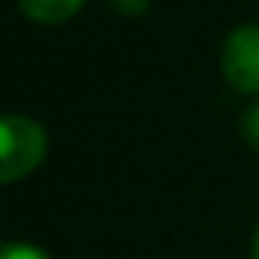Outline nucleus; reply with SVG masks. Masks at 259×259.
Masks as SVG:
<instances>
[{
	"label": "nucleus",
	"instance_id": "0eeeda50",
	"mask_svg": "<svg viewBox=\"0 0 259 259\" xmlns=\"http://www.w3.org/2000/svg\"><path fill=\"white\" fill-rule=\"evenodd\" d=\"M253 259H259V230H256V240H253Z\"/></svg>",
	"mask_w": 259,
	"mask_h": 259
},
{
	"label": "nucleus",
	"instance_id": "39448f33",
	"mask_svg": "<svg viewBox=\"0 0 259 259\" xmlns=\"http://www.w3.org/2000/svg\"><path fill=\"white\" fill-rule=\"evenodd\" d=\"M4 259H50V256L36 246H26V243H10L4 249Z\"/></svg>",
	"mask_w": 259,
	"mask_h": 259
},
{
	"label": "nucleus",
	"instance_id": "f257e3e1",
	"mask_svg": "<svg viewBox=\"0 0 259 259\" xmlns=\"http://www.w3.org/2000/svg\"><path fill=\"white\" fill-rule=\"evenodd\" d=\"M0 138H4L0 177H4L7 184H13L23 174H30L46 154V132L36 121L23 118V115H7L4 125H0Z\"/></svg>",
	"mask_w": 259,
	"mask_h": 259
},
{
	"label": "nucleus",
	"instance_id": "7ed1b4c3",
	"mask_svg": "<svg viewBox=\"0 0 259 259\" xmlns=\"http://www.w3.org/2000/svg\"><path fill=\"white\" fill-rule=\"evenodd\" d=\"M17 4L36 23H63L72 13H79L82 0H17Z\"/></svg>",
	"mask_w": 259,
	"mask_h": 259
},
{
	"label": "nucleus",
	"instance_id": "20e7f679",
	"mask_svg": "<svg viewBox=\"0 0 259 259\" xmlns=\"http://www.w3.org/2000/svg\"><path fill=\"white\" fill-rule=\"evenodd\" d=\"M243 138H246L249 148L259 154V105L246 108V115H243Z\"/></svg>",
	"mask_w": 259,
	"mask_h": 259
},
{
	"label": "nucleus",
	"instance_id": "f03ea898",
	"mask_svg": "<svg viewBox=\"0 0 259 259\" xmlns=\"http://www.w3.org/2000/svg\"><path fill=\"white\" fill-rule=\"evenodd\" d=\"M223 76L233 89L259 95V26H236L223 43Z\"/></svg>",
	"mask_w": 259,
	"mask_h": 259
},
{
	"label": "nucleus",
	"instance_id": "423d86ee",
	"mask_svg": "<svg viewBox=\"0 0 259 259\" xmlns=\"http://www.w3.org/2000/svg\"><path fill=\"white\" fill-rule=\"evenodd\" d=\"M112 4L118 7L121 13H141L148 4H151V0H112Z\"/></svg>",
	"mask_w": 259,
	"mask_h": 259
}]
</instances>
